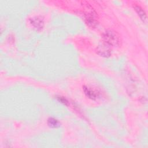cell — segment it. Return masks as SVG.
I'll use <instances>...</instances> for the list:
<instances>
[{
    "label": "cell",
    "instance_id": "obj_1",
    "mask_svg": "<svg viewBox=\"0 0 148 148\" xmlns=\"http://www.w3.org/2000/svg\"><path fill=\"white\" fill-rule=\"evenodd\" d=\"M104 43L108 46H116L119 43V38L112 31H106L102 35Z\"/></svg>",
    "mask_w": 148,
    "mask_h": 148
},
{
    "label": "cell",
    "instance_id": "obj_2",
    "mask_svg": "<svg viewBox=\"0 0 148 148\" xmlns=\"http://www.w3.org/2000/svg\"><path fill=\"white\" fill-rule=\"evenodd\" d=\"M97 51L99 55L103 57H109L111 54L110 49L108 45L105 43H103L99 46L97 49Z\"/></svg>",
    "mask_w": 148,
    "mask_h": 148
},
{
    "label": "cell",
    "instance_id": "obj_3",
    "mask_svg": "<svg viewBox=\"0 0 148 148\" xmlns=\"http://www.w3.org/2000/svg\"><path fill=\"white\" fill-rule=\"evenodd\" d=\"M86 23L91 27H95L97 25V21L94 17V14L92 13H87L84 16Z\"/></svg>",
    "mask_w": 148,
    "mask_h": 148
},
{
    "label": "cell",
    "instance_id": "obj_4",
    "mask_svg": "<svg viewBox=\"0 0 148 148\" xmlns=\"http://www.w3.org/2000/svg\"><path fill=\"white\" fill-rule=\"evenodd\" d=\"M83 91L86 95L92 100H95L98 97V94L97 93V92L91 88L87 86H84Z\"/></svg>",
    "mask_w": 148,
    "mask_h": 148
},
{
    "label": "cell",
    "instance_id": "obj_5",
    "mask_svg": "<svg viewBox=\"0 0 148 148\" xmlns=\"http://www.w3.org/2000/svg\"><path fill=\"white\" fill-rule=\"evenodd\" d=\"M31 24L33 26V27L36 30L41 29L43 27V21L42 19L39 18L38 17H34L30 21Z\"/></svg>",
    "mask_w": 148,
    "mask_h": 148
},
{
    "label": "cell",
    "instance_id": "obj_6",
    "mask_svg": "<svg viewBox=\"0 0 148 148\" xmlns=\"http://www.w3.org/2000/svg\"><path fill=\"white\" fill-rule=\"evenodd\" d=\"M136 12L138 13V16H139V17L140 18L141 20H142L143 21H146L147 20V16H146V14L145 13V12L144 11V10L139 6L138 5H135L134 6Z\"/></svg>",
    "mask_w": 148,
    "mask_h": 148
},
{
    "label": "cell",
    "instance_id": "obj_7",
    "mask_svg": "<svg viewBox=\"0 0 148 148\" xmlns=\"http://www.w3.org/2000/svg\"><path fill=\"white\" fill-rule=\"evenodd\" d=\"M47 124L51 128H57L60 126V122L56 119L50 117L47 120Z\"/></svg>",
    "mask_w": 148,
    "mask_h": 148
},
{
    "label": "cell",
    "instance_id": "obj_8",
    "mask_svg": "<svg viewBox=\"0 0 148 148\" xmlns=\"http://www.w3.org/2000/svg\"><path fill=\"white\" fill-rule=\"evenodd\" d=\"M58 98L59 101H60L61 102L63 103L64 104H65V105H66L68 104V101H67L65 98H63V97H58Z\"/></svg>",
    "mask_w": 148,
    "mask_h": 148
}]
</instances>
